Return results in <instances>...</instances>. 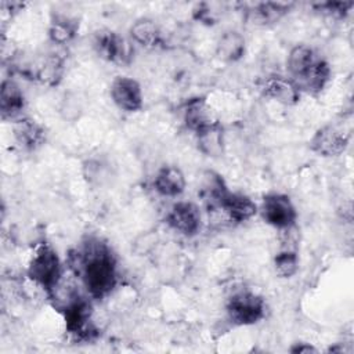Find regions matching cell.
<instances>
[{
  "label": "cell",
  "mask_w": 354,
  "mask_h": 354,
  "mask_svg": "<svg viewBox=\"0 0 354 354\" xmlns=\"http://www.w3.org/2000/svg\"><path fill=\"white\" fill-rule=\"evenodd\" d=\"M73 257V267L91 297L104 299L113 290L118 283L116 259L105 242L90 238Z\"/></svg>",
  "instance_id": "1"
},
{
  "label": "cell",
  "mask_w": 354,
  "mask_h": 354,
  "mask_svg": "<svg viewBox=\"0 0 354 354\" xmlns=\"http://www.w3.org/2000/svg\"><path fill=\"white\" fill-rule=\"evenodd\" d=\"M289 79L297 90L307 94H318L330 80V66L313 47L295 46L286 59Z\"/></svg>",
  "instance_id": "2"
},
{
  "label": "cell",
  "mask_w": 354,
  "mask_h": 354,
  "mask_svg": "<svg viewBox=\"0 0 354 354\" xmlns=\"http://www.w3.org/2000/svg\"><path fill=\"white\" fill-rule=\"evenodd\" d=\"M26 274L30 281L53 295L62 277V264L55 249L48 243H40L29 261Z\"/></svg>",
  "instance_id": "3"
},
{
  "label": "cell",
  "mask_w": 354,
  "mask_h": 354,
  "mask_svg": "<svg viewBox=\"0 0 354 354\" xmlns=\"http://www.w3.org/2000/svg\"><path fill=\"white\" fill-rule=\"evenodd\" d=\"M61 313L66 332L76 340H90L97 335V329L91 322L93 307L84 297L72 293L61 307Z\"/></svg>",
  "instance_id": "4"
},
{
  "label": "cell",
  "mask_w": 354,
  "mask_h": 354,
  "mask_svg": "<svg viewBox=\"0 0 354 354\" xmlns=\"http://www.w3.org/2000/svg\"><path fill=\"white\" fill-rule=\"evenodd\" d=\"M225 311L228 319L238 326L254 325L261 321L266 315V303L261 296L249 292L241 290L234 293L227 304Z\"/></svg>",
  "instance_id": "5"
},
{
  "label": "cell",
  "mask_w": 354,
  "mask_h": 354,
  "mask_svg": "<svg viewBox=\"0 0 354 354\" xmlns=\"http://www.w3.org/2000/svg\"><path fill=\"white\" fill-rule=\"evenodd\" d=\"M260 210L264 221L278 230H289L297 220L296 207L285 194L271 192L264 195Z\"/></svg>",
  "instance_id": "6"
},
{
  "label": "cell",
  "mask_w": 354,
  "mask_h": 354,
  "mask_svg": "<svg viewBox=\"0 0 354 354\" xmlns=\"http://www.w3.org/2000/svg\"><path fill=\"white\" fill-rule=\"evenodd\" d=\"M93 47L97 55L115 65H127L133 58L130 43L113 30H98L93 39Z\"/></svg>",
  "instance_id": "7"
},
{
  "label": "cell",
  "mask_w": 354,
  "mask_h": 354,
  "mask_svg": "<svg viewBox=\"0 0 354 354\" xmlns=\"http://www.w3.org/2000/svg\"><path fill=\"white\" fill-rule=\"evenodd\" d=\"M350 141V134L335 124L319 127L310 140V148L319 156L333 158L342 155Z\"/></svg>",
  "instance_id": "8"
},
{
  "label": "cell",
  "mask_w": 354,
  "mask_h": 354,
  "mask_svg": "<svg viewBox=\"0 0 354 354\" xmlns=\"http://www.w3.org/2000/svg\"><path fill=\"white\" fill-rule=\"evenodd\" d=\"M111 97L116 106L126 112H138L144 105L140 83L129 76H118L112 82Z\"/></svg>",
  "instance_id": "9"
},
{
  "label": "cell",
  "mask_w": 354,
  "mask_h": 354,
  "mask_svg": "<svg viewBox=\"0 0 354 354\" xmlns=\"http://www.w3.org/2000/svg\"><path fill=\"white\" fill-rule=\"evenodd\" d=\"M166 221L177 232L185 236H194L201 230V212L195 203L181 201L171 206Z\"/></svg>",
  "instance_id": "10"
},
{
  "label": "cell",
  "mask_w": 354,
  "mask_h": 354,
  "mask_svg": "<svg viewBox=\"0 0 354 354\" xmlns=\"http://www.w3.org/2000/svg\"><path fill=\"white\" fill-rule=\"evenodd\" d=\"M25 76H29L32 80H37L47 86H55L62 79L64 73V58L57 54H47L46 57L37 59L36 62L26 66L22 71Z\"/></svg>",
  "instance_id": "11"
},
{
  "label": "cell",
  "mask_w": 354,
  "mask_h": 354,
  "mask_svg": "<svg viewBox=\"0 0 354 354\" xmlns=\"http://www.w3.org/2000/svg\"><path fill=\"white\" fill-rule=\"evenodd\" d=\"M260 90L264 97L286 106L296 105L300 100V91L293 84V82L289 77L281 75L267 76L263 80Z\"/></svg>",
  "instance_id": "12"
},
{
  "label": "cell",
  "mask_w": 354,
  "mask_h": 354,
  "mask_svg": "<svg viewBox=\"0 0 354 354\" xmlns=\"http://www.w3.org/2000/svg\"><path fill=\"white\" fill-rule=\"evenodd\" d=\"M184 123L187 129L195 134L220 123L214 112L203 98H192L185 104L184 108Z\"/></svg>",
  "instance_id": "13"
},
{
  "label": "cell",
  "mask_w": 354,
  "mask_h": 354,
  "mask_svg": "<svg viewBox=\"0 0 354 354\" xmlns=\"http://www.w3.org/2000/svg\"><path fill=\"white\" fill-rule=\"evenodd\" d=\"M25 108V95L19 86L11 80L4 79L0 88V113L3 120H18Z\"/></svg>",
  "instance_id": "14"
},
{
  "label": "cell",
  "mask_w": 354,
  "mask_h": 354,
  "mask_svg": "<svg viewBox=\"0 0 354 354\" xmlns=\"http://www.w3.org/2000/svg\"><path fill=\"white\" fill-rule=\"evenodd\" d=\"M218 209H221L228 218L235 223L248 221L257 213V205L248 195L231 191L223 196Z\"/></svg>",
  "instance_id": "15"
},
{
  "label": "cell",
  "mask_w": 354,
  "mask_h": 354,
  "mask_svg": "<svg viewBox=\"0 0 354 354\" xmlns=\"http://www.w3.org/2000/svg\"><path fill=\"white\" fill-rule=\"evenodd\" d=\"M14 137L21 148L35 151L44 144L46 130L40 123L30 118H19L14 124Z\"/></svg>",
  "instance_id": "16"
},
{
  "label": "cell",
  "mask_w": 354,
  "mask_h": 354,
  "mask_svg": "<svg viewBox=\"0 0 354 354\" xmlns=\"http://www.w3.org/2000/svg\"><path fill=\"white\" fill-rule=\"evenodd\" d=\"M155 191L167 198L178 196L185 189V177L184 173L177 166H163L158 170L153 180Z\"/></svg>",
  "instance_id": "17"
},
{
  "label": "cell",
  "mask_w": 354,
  "mask_h": 354,
  "mask_svg": "<svg viewBox=\"0 0 354 354\" xmlns=\"http://www.w3.org/2000/svg\"><path fill=\"white\" fill-rule=\"evenodd\" d=\"M292 3H281V1H263L254 3L248 10V19L253 25L267 26L278 22L285 14L289 12Z\"/></svg>",
  "instance_id": "18"
},
{
  "label": "cell",
  "mask_w": 354,
  "mask_h": 354,
  "mask_svg": "<svg viewBox=\"0 0 354 354\" xmlns=\"http://www.w3.org/2000/svg\"><path fill=\"white\" fill-rule=\"evenodd\" d=\"M245 37L238 30L224 32L216 44V53L220 59L227 62H236L245 55Z\"/></svg>",
  "instance_id": "19"
},
{
  "label": "cell",
  "mask_w": 354,
  "mask_h": 354,
  "mask_svg": "<svg viewBox=\"0 0 354 354\" xmlns=\"http://www.w3.org/2000/svg\"><path fill=\"white\" fill-rule=\"evenodd\" d=\"M131 39L145 48H155L162 44V32L151 18H138L130 28Z\"/></svg>",
  "instance_id": "20"
},
{
  "label": "cell",
  "mask_w": 354,
  "mask_h": 354,
  "mask_svg": "<svg viewBox=\"0 0 354 354\" xmlns=\"http://www.w3.org/2000/svg\"><path fill=\"white\" fill-rule=\"evenodd\" d=\"M79 30V21L66 15H55L48 28V39L51 43L64 46L76 36Z\"/></svg>",
  "instance_id": "21"
},
{
  "label": "cell",
  "mask_w": 354,
  "mask_h": 354,
  "mask_svg": "<svg viewBox=\"0 0 354 354\" xmlns=\"http://www.w3.org/2000/svg\"><path fill=\"white\" fill-rule=\"evenodd\" d=\"M198 148L206 156H220L224 151V134L220 123L195 134Z\"/></svg>",
  "instance_id": "22"
},
{
  "label": "cell",
  "mask_w": 354,
  "mask_h": 354,
  "mask_svg": "<svg viewBox=\"0 0 354 354\" xmlns=\"http://www.w3.org/2000/svg\"><path fill=\"white\" fill-rule=\"evenodd\" d=\"M274 268L278 277L290 278L299 270V257L295 250H281L274 257Z\"/></svg>",
  "instance_id": "23"
},
{
  "label": "cell",
  "mask_w": 354,
  "mask_h": 354,
  "mask_svg": "<svg viewBox=\"0 0 354 354\" xmlns=\"http://www.w3.org/2000/svg\"><path fill=\"white\" fill-rule=\"evenodd\" d=\"M354 6L353 1H324L315 4V10L335 18H343Z\"/></svg>",
  "instance_id": "24"
},
{
  "label": "cell",
  "mask_w": 354,
  "mask_h": 354,
  "mask_svg": "<svg viewBox=\"0 0 354 354\" xmlns=\"http://www.w3.org/2000/svg\"><path fill=\"white\" fill-rule=\"evenodd\" d=\"M194 18L202 24L206 25H212L216 22L217 17H216V11H212L210 4L207 3H199L196 4V7L194 8Z\"/></svg>",
  "instance_id": "25"
},
{
  "label": "cell",
  "mask_w": 354,
  "mask_h": 354,
  "mask_svg": "<svg viewBox=\"0 0 354 354\" xmlns=\"http://www.w3.org/2000/svg\"><path fill=\"white\" fill-rule=\"evenodd\" d=\"M289 351L293 353V354H301V353H317L318 350L314 346L308 344V343H295L289 348Z\"/></svg>",
  "instance_id": "26"
}]
</instances>
